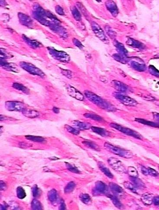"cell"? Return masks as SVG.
Wrapping results in <instances>:
<instances>
[{
  "label": "cell",
  "mask_w": 159,
  "mask_h": 210,
  "mask_svg": "<svg viewBox=\"0 0 159 210\" xmlns=\"http://www.w3.org/2000/svg\"><path fill=\"white\" fill-rule=\"evenodd\" d=\"M85 94L90 101L101 109L108 111H113L115 110V108L113 105H111L108 102L104 100L93 92L87 91L85 92Z\"/></svg>",
  "instance_id": "cell-1"
},
{
  "label": "cell",
  "mask_w": 159,
  "mask_h": 210,
  "mask_svg": "<svg viewBox=\"0 0 159 210\" xmlns=\"http://www.w3.org/2000/svg\"><path fill=\"white\" fill-rule=\"evenodd\" d=\"M104 148L110 152L123 158H130L133 156V153L130 151L116 147L110 143H105Z\"/></svg>",
  "instance_id": "cell-2"
},
{
  "label": "cell",
  "mask_w": 159,
  "mask_h": 210,
  "mask_svg": "<svg viewBox=\"0 0 159 210\" xmlns=\"http://www.w3.org/2000/svg\"><path fill=\"white\" fill-rule=\"evenodd\" d=\"M110 126L113 128L115 129L116 130L122 132L123 134L134 137L137 139L142 140L143 138L142 136L140 134H139L138 132L128 128L124 127V126L117 124H114V123H111L110 124Z\"/></svg>",
  "instance_id": "cell-3"
},
{
  "label": "cell",
  "mask_w": 159,
  "mask_h": 210,
  "mask_svg": "<svg viewBox=\"0 0 159 210\" xmlns=\"http://www.w3.org/2000/svg\"><path fill=\"white\" fill-rule=\"evenodd\" d=\"M108 163L112 168L119 173H124L126 172L125 167L121 161L116 158H111L108 160Z\"/></svg>",
  "instance_id": "cell-4"
},
{
  "label": "cell",
  "mask_w": 159,
  "mask_h": 210,
  "mask_svg": "<svg viewBox=\"0 0 159 210\" xmlns=\"http://www.w3.org/2000/svg\"><path fill=\"white\" fill-rule=\"evenodd\" d=\"M5 108L11 111L23 112L25 110V105L19 102L10 101L5 103Z\"/></svg>",
  "instance_id": "cell-5"
},
{
  "label": "cell",
  "mask_w": 159,
  "mask_h": 210,
  "mask_svg": "<svg viewBox=\"0 0 159 210\" xmlns=\"http://www.w3.org/2000/svg\"><path fill=\"white\" fill-rule=\"evenodd\" d=\"M115 97L119 100L121 103L126 105L128 106H136L137 105V102L132 98L126 96H124L121 94H116Z\"/></svg>",
  "instance_id": "cell-6"
},
{
  "label": "cell",
  "mask_w": 159,
  "mask_h": 210,
  "mask_svg": "<svg viewBox=\"0 0 159 210\" xmlns=\"http://www.w3.org/2000/svg\"><path fill=\"white\" fill-rule=\"evenodd\" d=\"M92 26L94 33L103 42L105 43H109V40L108 38L105 36L104 32L101 29V28L97 23H92Z\"/></svg>",
  "instance_id": "cell-7"
},
{
  "label": "cell",
  "mask_w": 159,
  "mask_h": 210,
  "mask_svg": "<svg viewBox=\"0 0 159 210\" xmlns=\"http://www.w3.org/2000/svg\"><path fill=\"white\" fill-rule=\"evenodd\" d=\"M108 188L107 186L102 181H97L95 183L94 189V193L95 195L106 194L108 193Z\"/></svg>",
  "instance_id": "cell-8"
},
{
  "label": "cell",
  "mask_w": 159,
  "mask_h": 210,
  "mask_svg": "<svg viewBox=\"0 0 159 210\" xmlns=\"http://www.w3.org/2000/svg\"><path fill=\"white\" fill-rule=\"evenodd\" d=\"M21 66L27 72H29L30 73L40 76H42L43 75V73L40 69L30 64L22 62L21 64Z\"/></svg>",
  "instance_id": "cell-9"
},
{
  "label": "cell",
  "mask_w": 159,
  "mask_h": 210,
  "mask_svg": "<svg viewBox=\"0 0 159 210\" xmlns=\"http://www.w3.org/2000/svg\"><path fill=\"white\" fill-rule=\"evenodd\" d=\"M130 65L137 71H144L146 69L145 63L139 59H134L131 60Z\"/></svg>",
  "instance_id": "cell-10"
},
{
  "label": "cell",
  "mask_w": 159,
  "mask_h": 210,
  "mask_svg": "<svg viewBox=\"0 0 159 210\" xmlns=\"http://www.w3.org/2000/svg\"><path fill=\"white\" fill-rule=\"evenodd\" d=\"M68 92L69 95L73 98H75L79 100L83 101L84 99L83 95L78 90L73 87L70 86L68 88Z\"/></svg>",
  "instance_id": "cell-11"
},
{
  "label": "cell",
  "mask_w": 159,
  "mask_h": 210,
  "mask_svg": "<svg viewBox=\"0 0 159 210\" xmlns=\"http://www.w3.org/2000/svg\"><path fill=\"white\" fill-rule=\"evenodd\" d=\"M73 126L77 129L80 130H87L89 129L92 126L88 123H84L79 121H74L72 122Z\"/></svg>",
  "instance_id": "cell-12"
},
{
  "label": "cell",
  "mask_w": 159,
  "mask_h": 210,
  "mask_svg": "<svg viewBox=\"0 0 159 210\" xmlns=\"http://www.w3.org/2000/svg\"><path fill=\"white\" fill-rule=\"evenodd\" d=\"M106 6L111 13L114 16H116L118 14V9L115 3L112 1H108L106 2Z\"/></svg>",
  "instance_id": "cell-13"
},
{
  "label": "cell",
  "mask_w": 159,
  "mask_h": 210,
  "mask_svg": "<svg viewBox=\"0 0 159 210\" xmlns=\"http://www.w3.org/2000/svg\"><path fill=\"white\" fill-rule=\"evenodd\" d=\"M113 86H114V88L116 90L119 91L125 92L127 91L128 89V87L125 84L122 83L121 82H119L118 81H113L112 82Z\"/></svg>",
  "instance_id": "cell-14"
},
{
  "label": "cell",
  "mask_w": 159,
  "mask_h": 210,
  "mask_svg": "<svg viewBox=\"0 0 159 210\" xmlns=\"http://www.w3.org/2000/svg\"><path fill=\"white\" fill-rule=\"evenodd\" d=\"M91 129L94 133L100 135L101 137H105L109 136V132L104 129L96 127V126H92Z\"/></svg>",
  "instance_id": "cell-15"
},
{
  "label": "cell",
  "mask_w": 159,
  "mask_h": 210,
  "mask_svg": "<svg viewBox=\"0 0 159 210\" xmlns=\"http://www.w3.org/2000/svg\"><path fill=\"white\" fill-rule=\"evenodd\" d=\"M153 195L149 193H145L142 196L141 200L145 204L150 205L153 202Z\"/></svg>",
  "instance_id": "cell-16"
},
{
  "label": "cell",
  "mask_w": 159,
  "mask_h": 210,
  "mask_svg": "<svg viewBox=\"0 0 159 210\" xmlns=\"http://www.w3.org/2000/svg\"><path fill=\"white\" fill-rule=\"evenodd\" d=\"M22 113L25 116L30 118H36L39 115V114L38 112L31 110L25 109L24 111L22 112Z\"/></svg>",
  "instance_id": "cell-17"
},
{
  "label": "cell",
  "mask_w": 159,
  "mask_h": 210,
  "mask_svg": "<svg viewBox=\"0 0 159 210\" xmlns=\"http://www.w3.org/2000/svg\"><path fill=\"white\" fill-rule=\"evenodd\" d=\"M25 138L28 140L33 142H37V143H45L46 142V140L45 138L39 136L27 135V136H25Z\"/></svg>",
  "instance_id": "cell-18"
},
{
  "label": "cell",
  "mask_w": 159,
  "mask_h": 210,
  "mask_svg": "<svg viewBox=\"0 0 159 210\" xmlns=\"http://www.w3.org/2000/svg\"><path fill=\"white\" fill-rule=\"evenodd\" d=\"M48 198L51 202L54 203L58 199V193L54 189L51 190L48 194Z\"/></svg>",
  "instance_id": "cell-19"
},
{
  "label": "cell",
  "mask_w": 159,
  "mask_h": 210,
  "mask_svg": "<svg viewBox=\"0 0 159 210\" xmlns=\"http://www.w3.org/2000/svg\"><path fill=\"white\" fill-rule=\"evenodd\" d=\"M126 43L127 45L132 46V47H135V48L142 49L144 47V45L141 42L135 40L134 39H131V38L128 39Z\"/></svg>",
  "instance_id": "cell-20"
},
{
  "label": "cell",
  "mask_w": 159,
  "mask_h": 210,
  "mask_svg": "<svg viewBox=\"0 0 159 210\" xmlns=\"http://www.w3.org/2000/svg\"><path fill=\"white\" fill-rule=\"evenodd\" d=\"M135 121L140 124H143L149 126H152V127L159 128V124L157 123L151 122V121H148L145 119H135Z\"/></svg>",
  "instance_id": "cell-21"
},
{
  "label": "cell",
  "mask_w": 159,
  "mask_h": 210,
  "mask_svg": "<svg viewBox=\"0 0 159 210\" xmlns=\"http://www.w3.org/2000/svg\"><path fill=\"white\" fill-rule=\"evenodd\" d=\"M99 167L100 169L101 170V171L102 172L104 173V174L105 175L107 176L109 178L112 179V178H113V174L111 172V171L108 168V167L105 166L103 165L102 163H99L98 164Z\"/></svg>",
  "instance_id": "cell-22"
},
{
  "label": "cell",
  "mask_w": 159,
  "mask_h": 210,
  "mask_svg": "<svg viewBox=\"0 0 159 210\" xmlns=\"http://www.w3.org/2000/svg\"><path fill=\"white\" fill-rule=\"evenodd\" d=\"M130 180L133 183V185L135 187L138 188H143L145 187V185L143 181L140 179H139L137 177H130Z\"/></svg>",
  "instance_id": "cell-23"
},
{
  "label": "cell",
  "mask_w": 159,
  "mask_h": 210,
  "mask_svg": "<svg viewBox=\"0 0 159 210\" xmlns=\"http://www.w3.org/2000/svg\"><path fill=\"white\" fill-rule=\"evenodd\" d=\"M109 186L110 188L114 191V192H116L118 194H121L124 192V190L120 186L118 185L117 184H115L113 183H111L109 184Z\"/></svg>",
  "instance_id": "cell-24"
},
{
  "label": "cell",
  "mask_w": 159,
  "mask_h": 210,
  "mask_svg": "<svg viewBox=\"0 0 159 210\" xmlns=\"http://www.w3.org/2000/svg\"><path fill=\"white\" fill-rule=\"evenodd\" d=\"M109 198L111 199L115 207L119 209H121L123 208V205L120 202L118 198L113 195H109Z\"/></svg>",
  "instance_id": "cell-25"
},
{
  "label": "cell",
  "mask_w": 159,
  "mask_h": 210,
  "mask_svg": "<svg viewBox=\"0 0 159 210\" xmlns=\"http://www.w3.org/2000/svg\"><path fill=\"white\" fill-rule=\"evenodd\" d=\"M17 196L20 199H23L26 196V193L24 189L22 187H18L16 190Z\"/></svg>",
  "instance_id": "cell-26"
},
{
  "label": "cell",
  "mask_w": 159,
  "mask_h": 210,
  "mask_svg": "<svg viewBox=\"0 0 159 210\" xmlns=\"http://www.w3.org/2000/svg\"><path fill=\"white\" fill-rule=\"evenodd\" d=\"M31 209L33 210H42L43 207L41 203L37 199H34L31 203Z\"/></svg>",
  "instance_id": "cell-27"
},
{
  "label": "cell",
  "mask_w": 159,
  "mask_h": 210,
  "mask_svg": "<svg viewBox=\"0 0 159 210\" xmlns=\"http://www.w3.org/2000/svg\"><path fill=\"white\" fill-rule=\"evenodd\" d=\"M76 187V184L73 181L69 182L66 186L65 187L64 190V192L65 194H69L72 192L74 189Z\"/></svg>",
  "instance_id": "cell-28"
},
{
  "label": "cell",
  "mask_w": 159,
  "mask_h": 210,
  "mask_svg": "<svg viewBox=\"0 0 159 210\" xmlns=\"http://www.w3.org/2000/svg\"><path fill=\"white\" fill-rule=\"evenodd\" d=\"M84 116L86 118H89L91 120H96V121H100L103 120L101 116L95 114L87 113L85 114Z\"/></svg>",
  "instance_id": "cell-29"
},
{
  "label": "cell",
  "mask_w": 159,
  "mask_h": 210,
  "mask_svg": "<svg viewBox=\"0 0 159 210\" xmlns=\"http://www.w3.org/2000/svg\"><path fill=\"white\" fill-rule=\"evenodd\" d=\"M80 200L86 204H89L91 202V198L89 195L87 194H82L79 197Z\"/></svg>",
  "instance_id": "cell-30"
},
{
  "label": "cell",
  "mask_w": 159,
  "mask_h": 210,
  "mask_svg": "<svg viewBox=\"0 0 159 210\" xmlns=\"http://www.w3.org/2000/svg\"><path fill=\"white\" fill-rule=\"evenodd\" d=\"M82 143H83L85 146H86L87 148H90L92 149H94V150L97 151L100 150L99 147L97 144L93 143V142L87 141H84V142H82Z\"/></svg>",
  "instance_id": "cell-31"
},
{
  "label": "cell",
  "mask_w": 159,
  "mask_h": 210,
  "mask_svg": "<svg viewBox=\"0 0 159 210\" xmlns=\"http://www.w3.org/2000/svg\"><path fill=\"white\" fill-rule=\"evenodd\" d=\"M64 127H65L66 130L67 132L71 133V134H73L77 135L80 134V131L78 129L72 127V126L68 125H65Z\"/></svg>",
  "instance_id": "cell-32"
},
{
  "label": "cell",
  "mask_w": 159,
  "mask_h": 210,
  "mask_svg": "<svg viewBox=\"0 0 159 210\" xmlns=\"http://www.w3.org/2000/svg\"><path fill=\"white\" fill-rule=\"evenodd\" d=\"M127 172L130 176V177H137L138 176L137 170L135 167H133V166L128 167Z\"/></svg>",
  "instance_id": "cell-33"
},
{
  "label": "cell",
  "mask_w": 159,
  "mask_h": 210,
  "mask_svg": "<svg viewBox=\"0 0 159 210\" xmlns=\"http://www.w3.org/2000/svg\"><path fill=\"white\" fill-rule=\"evenodd\" d=\"M13 86L14 88L16 89H18V90L21 91L23 92L24 93H28L29 92V90H28L27 88L25 87L24 86L22 85V84H18V83H14L13 85Z\"/></svg>",
  "instance_id": "cell-34"
},
{
  "label": "cell",
  "mask_w": 159,
  "mask_h": 210,
  "mask_svg": "<svg viewBox=\"0 0 159 210\" xmlns=\"http://www.w3.org/2000/svg\"><path fill=\"white\" fill-rule=\"evenodd\" d=\"M116 47L117 48L119 51L121 52V54L124 56H125L127 54V51L124 45L120 42H117L116 44Z\"/></svg>",
  "instance_id": "cell-35"
},
{
  "label": "cell",
  "mask_w": 159,
  "mask_h": 210,
  "mask_svg": "<svg viewBox=\"0 0 159 210\" xmlns=\"http://www.w3.org/2000/svg\"><path fill=\"white\" fill-rule=\"evenodd\" d=\"M124 185L126 188L130 190L133 191L134 193L136 192V190L135 188V187L134 185L132 183H130V182H128V181L124 182Z\"/></svg>",
  "instance_id": "cell-36"
},
{
  "label": "cell",
  "mask_w": 159,
  "mask_h": 210,
  "mask_svg": "<svg viewBox=\"0 0 159 210\" xmlns=\"http://www.w3.org/2000/svg\"><path fill=\"white\" fill-rule=\"evenodd\" d=\"M32 192L33 197L35 198L39 197L40 195V190L37 185H35L32 188Z\"/></svg>",
  "instance_id": "cell-37"
},
{
  "label": "cell",
  "mask_w": 159,
  "mask_h": 210,
  "mask_svg": "<svg viewBox=\"0 0 159 210\" xmlns=\"http://www.w3.org/2000/svg\"><path fill=\"white\" fill-rule=\"evenodd\" d=\"M66 163V166L67 169L70 171L76 173V174H80V171L77 167L73 166L72 165L69 164V163Z\"/></svg>",
  "instance_id": "cell-38"
},
{
  "label": "cell",
  "mask_w": 159,
  "mask_h": 210,
  "mask_svg": "<svg viewBox=\"0 0 159 210\" xmlns=\"http://www.w3.org/2000/svg\"><path fill=\"white\" fill-rule=\"evenodd\" d=\"M105 30L107 31V33L110 36V37L113 38L116 37V33L109 26L106 27Z\"/></svg>",
  "instance_id": "cell-39"
},
{
  "label": "cell",
  "mask_w": 159,
  "mask_h": 210,
  "mask_svg": "<svg viewBox=\"0 0 159 210\" xmlns=\"http://www.w3.org/2000/svg\"><path fill=\"white\" fill-rule=\"evenodd\" d=\"M148 175L152 176L153 177H158L159 176V174L158 172L155 171L154 169L152 168L149 167L147 168Z\"/></svg>",
  "instance_id": "cell-40"
},
{
  "label": "cell",
  "mask_w": 159,
  "mask_h": 210,
  "mask_svg": "<svg viewBox=\"0 0 159 210\" xmlns=\"http://www.w3.org/2000/svg\"><path fill=\"white\" fill-rule=\"evenodd\" d=\"M149 71L153 75L159 77V71L152 65L149 66Z\"/></svg>",
  "instance_id": "cell-41"
},
{
  "label": "cell",
  "mask_w": 159,
  "mask_h": 210,
  "mask_svg": "<svg viewBox=\"0 0 159 210\" xmlns=\"http://www.w3.org/2000/svg\"><path fill=\"white\" fill-rule=\"evenodd\" d=\"M113 57L115 60L119 62H122V61H123V62H124V61H125L124 56H121L120 54H114L113 55Z\"/></svg>",
  "instance_id": "cell-42"
},
{
  "label": "cell",
  "mask_w": 159,
  "mask_h": 210,
  "mask_svg": "<svg viewBox=\"0 0 159 210\" xmlns=\"http://www.w3.org/2000/svg\"><path fill=\"white\" fill-rule=\"evenodd\" d=\"M0 186H1L0 188H1V191H4L7 189V185H6V183L2 180H1Z\"/></svg>",
  "instance_id": "cell-43"
},
{
  "label": "cell",
  "mask_w": 159,
  "mask_h": 210,
  "mask_svg": "<svg viewBox=\"0 0 159 210\" xmlns=\"http://www.w3.org/2000/svg\"><path fill=\"white\" fill-rule=\"evenodd\" d=\"M66 209V205L65 203H64V200H61L59 209L65 210Z\"/></svg>",
  "instance_id": "cell-44"
},
{
  "label": "cell",
  "mask_w": 159,
  "mask_h": 210,
  "mask_svg": "<svg viewBox=\"0 0 159 210\" xmlns=\"http://www.w3.org/2000/svg\"><path fill=\"white\" fill-rule=\"evenodd\" d=\"M141 170L143 174L145 175H148L147 168L145 166H142L141 167Z\"/></svg>",
  "instance_id": "cell-45"
},
{
  "label": "cell",
  "mask_w": 159,
  "mask_h": 210,
  "mask_svg": "<svg viewBox=\"0 0 159 210\" xmlns=\"http://www.w3.org/2000/svg\"><path fill=\"white\" fill-rule=\"evenodd\" d=\"M153 203L155 205H158L159 204V196L154 197L153 199Z\"/></svg>",
  "instance_id": "cell-46"
},
{
  "label": "cell",
  "mask_w": 159,
  "mask_h": 210,
  "mask_svg": "<svg viewBox=\"0 0 159 210\" xmlns=\"http://www.w3.org/2000/svg\"><path fill=\"white\" fill-rule=\"evenodd\" d=\"M153 118L155 119V120L158 122H159V113H153Z\"/></svg>",
  "instance_id": "cell-47"
},
{
  "label": "cell",
  "mask_w": 159,
  "mask_h": 210,
  "mask_svg": "<svg viewBox=\"0 0 159 210\" xmlns=\"http://www.w3.org/2000/svg\"><path fill=\"white\" fill-rule=\"evenodd\" d=\"M53 111L55 113H58L60 112V110L58 108H57V107H53Z\"/></svg>",
  "instance_id": "cell-48"
},
{
  "label": "cell",
  "mask_w": 159,
  "mask_h": 210,
  "mask_svg": "<svg viewBox=\"0 0 159 210\" xmlns=\"http://www.w3.org/2000/svg\"><path fill=\"white\" fill-rule=\"evenodd\" d=\"M7 209L6 206L4 205L1 204V210H5Z\"/></svg>",
  "instance_id": "cell-49"
},
{
  "label": "cell",
  "mask_w": 159,
  "mask_h": 210,
  "mask_svg": "<svg viewBox=\"0 0 159 210\" xmlns=\"http://www.w3.org/2000/svg\"><path fill=\"white\" fill-rule=\"evenodd\" d=\"M49 159L51 160H52V161H55V160H58L59 158H56V157H52V158H50Z\"/></svg>",
  "instance_id": "cell-50"
},
{
  "label": "cell",
  "mask_w": 159,
  "mask_h": 210,
  "mask_svg": "<svg viewBox=\"0 0 159 210\" xmlns=\"http://www.w3.org/2000/svg\"></svg>",
  "instance_id": "cell-51"
}]
</instances>
